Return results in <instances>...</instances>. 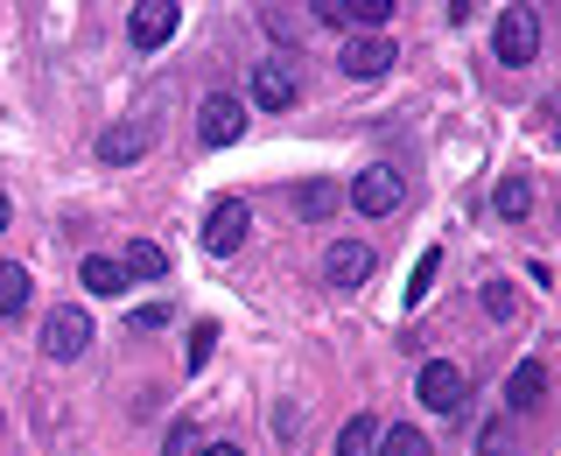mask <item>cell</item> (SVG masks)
<instances>
[{
    "label": "cell",
    "mask_w": 561,
    "mask_h": 456,
    "mask_svg": "<svg viewBox=\"0 0 561 456\" xmlns=\"http://www.w3.org/2000/svg\"><path fill=\"white\" fill-rule=\"evenodd\" d=\"M78 281H84L92 295H119V288H127V267H119V260H105V253H84Z\"/></svg>",
    "instance_id": "2e32d148"
},
{
    "label": "cell",
    "mask_w": 561,
    "mask_h": 456,
    "mask_svg": "<svg viewBox=\"0 0 561 456\" xmlns=\"http://www.w3.org/2000/svg\"><path fill=\"white\" fill-rule=\"evenodd\" d=\"M119 267H127V281H169V253L154 239H134L127 253H119Z\"/></svg>",
    "instance_id": "5bb4252c"
},
{
    "label": "cell",
    "mask_w": 561,
    "mask_h": 456,
    "mask_svg": "<svg viewBox=\"0 0 561 456\" xmlns=\"http://www.w3.org/2000/svg\"><path fill=\"white\" fill-rule=\"evenodd\" d=\"M337 197H344V190H337V175H309V183H295V218H302V225H316V218H330V210H337Z\"/></svg>",
    "instance_id": "7c38bea8"
},
{
    "label": "cell",
    "mask_w": 561,
    "mask_h": 456,
    "mask_svg": "<svg viewBox=\"0 0 561 456\" xmlns=\"http://www.w3.org/2000/svg\"><path fill=\"white\" fill-rule=\"evenodd\" d=\"M84 344H92V316H84L78 303H57L49 323H43V351L57 365H70V358H84Z\"/></svg>",
    "instance_id": "277c9868"
},
{
    "label": "cell",
    "mask_w": 561,
    "mask_h": 456,
    "mask_svg": "<svg viewBox=\"0 0 561 456\" xmlns=\"http://www.w3.org/2000/svg\"><path fill=\"white\" fill-rule=\"evenodd\" d=\"M169 323V309L162 303H148V309H134V330H162Z\"/></svg>",
    "instance_id": "d4e9b609"
},
{
    "label": "cell",
    "mask_w": 561,
    "mask_h": 456,
    "mask_svg": "<svg viewBox=\"0 0 561 456\" xmlns=\"http://www.w3.org/2000/svg\"><path fill=\"white\" fill-rule=\"evenodd\" d=\"M435 267H443V253H421V267H414V288H408V303H421V295L435 288Z\"/></svg>",
    "instance_id": "603a6c76"
},
{
    "label": "cell",
    "mask_w": 561,
    "mask_h": 456,
    "mask_svg": "<svg viewBox=\"0 0 561 456\" xmlns=\"http://www.w3.org/2000/svg\"><path fill=\"white\" fill-rule=\"evenodd\" d=\"M344 78H358V84H373V78H386L400 57H393V35H351L344 43Z\"/></svg>",
    "instance_id": "52a82bcc"
},
{
    "label": "cell",
    "mask_w": 561,
    "mask_h": 456,
    "mask_svg": "<svg viewBox=\"0 0 561 456\" xmlns=\"http://www.w3.org/2000/svg\"><path fill=\"white\" fill-rule=\"evenodd\" d=\"M491 49H499L505 70L534 64V57H540V14H534V8H505L499 29H491Z\"/></svg>",
    "instance_id": "7a4b0ae2"
},
{
    "label": "cell",
    "mask_w": 561,
    "mask_h": 456,
    "mask_svg": "<svg viewBox=\"0 0 561 456\" xmlns=\"http://www.w3.org/2000/svg\"><path fill=\"white\" fill-rule=\"evenodd\" d=\"M197 449H204V429H197V421H175L169 443H162V456H197Z\"/></svg>",
    "instance_id": "ffe728a7"
},
{
    "label": "cell",
    "mask_w": 561,
    "mask_h": 456,
    "mask_svg": "<svg viewBox=\"0 0 561 456\" xmlns=\"http://www.w3.org/2000/svg\"><path fill=\"white\" fill-rule=\"evenodd\" d=\"M239 134H245V105L232 92H210L197 105V140H204V148H232Z\"/></svg>",
    "instance_id": "5b68a950"
},
{
    "label": "cell",
    "mask_w": 561,
    "mask_h": 456,
    "mask_svg": "<svg viewBox=\"0 0 561 456\" xmlns=\"http://www.w3.org/2000/svg\"><path fill=\"white\" fill-rule=\"evenodd\" d=\"M491 210H499L505 225H519L526 210H534V183H526V175H499V190H491Z\"/></svg>",
    "instance_id": "9a60e30c"
},
{
    "label": "cell",
    "mask_w": 561,
    "mask_h": 456,
    "mask_svg": "<svg viewBox=\"0 0 561 456\" xmlns=\"http://www.w3.org/2000/svg\"><path fill=\"white\" fill-rule=\"evenodd\" d=\"M8 225H14V204H8V190H0V232H8Z\"/></svg>",
    "instance_id": "4316f807"
},
{
    "label": "cell",
    "mask_w": 561,
    "mask_h": 456,
    "mask_svg": "<svg viewBox=\"0 0 561 456\" xmlns=\"http://www.w3.org/2000/svg\"><path fill=\"white\" fill-rule=\"evenodd\" d=\"M373 456H435V449H428V435H421V429L393 421V429H379V449Z\"/></svg>",
    "instance_id": "ac0fdd59"
},
{
    "label": "cell",
    "mask_w": 561,
    "mask_h": 456,
    "mask_svg": "<svg viewBox=\"0 0 561 456\" xmlns=\"http://www.w3.org/2000/svg\"><path fill=\"white\" fill-rule=\"evenodd\" d=\"M197 456H245V449H239V443H204Z\"/></svg>",
    "instance_id": "484cf974"
},
{
    "label": "cell",
    "mask_w": 561,
    "mask_h": 456,
    "mask_svg": "<svg viewBox=\"0 0 561 456\" xmlns=\"http://www.w3.org/2000/svg\"><path fill=\"white\" fill-rule=\"evenodd\" d=\"M379 449V421L373 414H351L344 435H337V456H373Z\"/></svg>",
    "instance_id": "d6986e66"
},
{
    "label": "cell",
    "mask_w": 561,
    "mask_h": 456,
    "mask_svg": "<svg viewBox=\"0 0 561 456\" xmlns=\"http://www.w3.org/2000/svg\"><path fill=\"white\" fill-rule=\"evenodd\" d=\"M245 232H253V210H245V197H218L204 218V246L210 253H239Z\"/></svg>",
    "instance_id": "8992f818"
},
{
    "label": "cell",
    "mask_w": 561,
    "mask_h": 456,
    "mask_svg": "<svg viewBox=\"0 0 561 456\" xmlns=\"http://www.w3.org/2000/svg\"><path fill=\"white\" fill-rule=\"evenodd\" d=\"M540 394H548V365H540V358H519L513 379H505V408L526 414V408H540Z\"/></svg>",
    "instance_id": "4fadbf2b"
},
{
    "label": "cell",
    "mask_w": 561,
    "mask_h": 456,
    "mask_svg": "<svg viewBox=\"0 0 561 456\" xmlns=\"http://www.w3.org/2000/svg\"><path fill=\"white\" fill-rule=\"evenodd\" d=\"M22 309H28V267L22 260H0V323L22 316Z\"/></svg>",
    "instance_id": "e0dca14e"
},
{
    "label": "cell",
    "mask_w": 561,
    "mask_h": 456,
    "mask_svg": "<svg viewBox=\"0 0 561 456\" xmlns=\"http://www.w3.org/2000/svg\"><path fill=\"white\" fill-rule=\"evenodd\" d=\"M148 148H154V119H119V127H105V134H99V162H113V169L140 162Z\"/></svg>",
    "instance_id": "9c48e42d"
},
{
    "label": "cell",
    "mask_w": 561,
    "mask_h": 456,
    "mask_svg": "<svg viewBox=\"0 0 561 456\" xmlns=\"http://www.w3.org/2000/svg\"><path fill=\"white\" fill-rule=\"evenodd\" d=\"M323 281H330V288H365V281H373V246H365V239H337L323 253Z\"/></svg>",
    "instance_id": "ba28073f"
},
{
    "label": "cell",
    "mask_w": 561,
    "mask_h": 456,
    "mask_svg": "<svg viewBox=\"0 0 561 456\" xmlns=\"http://www.w3.org/2000/svg\"><path fill=\"white\" fill-rule=\"evenodd\" d=\"M210 344H218V323H190V373L210 365Z\"/></svg>",
    "instance_id": "7402d4cb"
},
{
    "label": "cell",
    "mask_w": 561,
    "mask_h": 456,
    "mask_svg": "<svg viewBox=\"0 0 561 456\" xmlns=\"http://www.w3.org/2000/svg\"><path fill=\"white\" fill-rule=\"evenodd\" d=\"M0 429H8V414H0Z\"/></svg>",
    "instance_id": "83f0119b"
},
{
    "label": "cell",
    "mask_w": 561,
    "mask_h": 456,
    "mask_svg": "<svg viewBox=\"0 0 561 456\" xmlns=\"http://www.w3.org/2000/svg\"><path fill=\"white\" fill-rule=\"evenodd\" d=\"M253 105L260 113H288L295 105V64H253Z\"/></svg>",
    "instance_id": "8fae6325"
},
{
    "label": "cell",
    "mask_w": 561,
    "mask_h": 456,
    "mask_svg": "<svg viewBox=\"0 0 561 456\" xmlns=\"http://www.w3.org/2000/svg\"><path fill=\"white\" fill-rule=\"evenodd\" d=\"M463 394H470V379H463V365H449V358H428L414 373V400L428 414H449L456 421V414H463Z\"/></svg>",
    "instance_id": "6da1fadb"
},
{
    "label": "cell",
    "mask_w": 561,
    "mask_h": 456,
    "mask_svg": "<svg viewBox=\"0 0 561 456\" xmlns=\"http://www.w3.org/2000/svg\"><path fill=\"white\" fill-rule=\"evenodd\" d=\"M478 449H484V456H519L513 443H505V421H491V429L478 435Z\"/></svg>",
    "instance_id": "cb8c5ba5"
},
{
    "label": "cell",
    "mask_w": 561,
    "mask_h": 456,
    "mask_svg": "<svg viewBox=\"0 0 561 456\" xmlns=\"http://www.w3.org/2000/svg\"><path fill=\"white\" fill-rule=\"evenodd\" d=\"M344 204L358 210V218H386V210H400V169L393 162L358 169V175H351V190H344Z\"/></svg>",
    "instance_id": "3957f363"
},
{
    "label": "cell",
    "mask_w": 561,
    "mask_h": 456,
    "mask_svg": "<svg viewBox=\"0 0 561 456\" xmlns=\"http://www.w3.org/2000/svg\"><path fill=\"white\" fill-rule=\"evenodd\" d=\"M169 35H175V8H169V0H140V8L127 14V43L134 49H162Z\"/></svg>",
    "instance_id": "30bf717a"
},
{
    "label": "cell",
    "mask_w": 561,
    "mask_h": 456,
    "mask_svg": "<svg viewBox=\"0 0 561 456\" xmlns=\"http://www.w3.org/2000/svg\"><path fill=\"white\" fill-rule=\"evenodd\" d=\"M513 309H519L513 281H484V316H499V323H505V316H513Z\"/></svg>",
    "instance_id": "44dd1931"
}]
</instances>
